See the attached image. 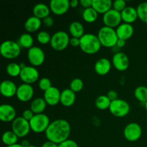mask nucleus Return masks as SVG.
<instances>
[{"mask_svg":"<svg viewBox=\"0 0 147 147\" xmlns=\"http://www.w3.org/2000/svg\"><path fill=\"white\" fill-rule=\"evenodd\" d=\"M70 132L71 127L67 121L65 119H56L50 123L45 133L47 141L60 144L68 139Z\"/></svg>","mask_w":147,"mask_h":147,"instance_id":"obj_1","label":"nucleus"},{"mask_svg":"<svg viewBox=\"0 0 147 147\" xmlns=\"http://www.w3.org/2000/svg\"><path fill=\"white\" fill-rule=\"evenodd\" d=\"M80 40V49L83 53L88 55L96 54L102 46L98 36L91 33L85 34Z\"/></svg>","mask_w":147,"mask_h":147,"instance_id":"obj_2","label":"nucleus"},{"mask_svg":"<svg viewBox=\"0 0 147 147\" xmlns=\"http://www.w3.org/2000/svg\"><path fill=\"white\" fill-rule=\"evenodd\" d=\"M98 37L102 46L107 48L116 46L119 37L115 29L103 26L98 32Z\"/></svg>","mask_w":147,"mask_h":147,"instance_id":"obj_3","label":"nucleus"},{"mask_svg":"<svg viewBox=\"0 0 147 147\" xmlns=\"http://www.w3.org/2000/svg\"><path fill=\"white\" fill-rule=\"evenodd\" d=\"M21 53V47L17 42L6 40L0 46V53L1 56L8 60H12L18 57Z\"/></svg>","mask_w":147,"mask_h":147,"instance_id":"obj_4","label":"nucleus"},{"mask_svg":"<svg viewBox=\"0 0 147 147\" xmlns=\"http://www.w3.org/2000/svg\"><path fill=\"white\" fill-rule=\"evenodd\" d=\"M50 124V119L47 115L44 113L35 114L31 121H30L31 130L36 134L45 132Z\"/></svg>","mask_w":147,"mask_h":147,"instance_id":"obj_5","label":"nucleus"},{"mask_svg":"<svg viewBox=\"0 0 147 147\" xmlns=\"http://www.w3.org/2000/svg\"><path fill=\"white\" fill-rule=\"evenodd\" d=\"M70 38L68 34L65 31H58L53 34L50 41V46L56 51L65 50L70 44Z\"/></svg>","mask_w":147,"mask_h":147,"instance_id":"obj_6","label":"nucleus"},{"mask_svg":"<svg viewBox=\"0 0 147 147\" xmlns=\"http://www.w3.org/2000/svg\"><path fill=\"white\" fill-rule=\"evenodd\" d=\"M109 111L113 116L118 118H123L127 116L130 112V105L125 100L118 98L111 101Z\"/></svg>","mask_w":147,"mask_h":147,"instance_id":"obj_7","label":"nucleus"},{"mask_svg":"<svg viewBox=\"0 0 147 147\" xmlns=\"http://www.w3.org/2000/svg\"><path fill=\"white\" fill-rule=\"evenodd\" d=\"M11 131L18 136V138L25 137L31 131L30 121L22 116L16 118L11 123Z\"/></svg>","mask_w":147,"mask_h":147,"instance_id":"obj_8","label":"nucleus"},{"mask_svg":"<svg viewBox=\"0 0 147 147\" xmlns=\"http://www.w3.org/2000/svg\"><path fill=\"white\" fill-rule=\"evenodd\" d=\"M27 59L33 67L40 66L44 63L45 55L42 49L37 46H33L27 52Z\"/></svg>","mask_w":147,"mask_h":147,"instance_id":"obj_9","label":"nucleus"},{"mask_svg":"<svg viewBox=\"0 0 147 147\" xmlns=\"http://www.w3.org/2000/svg\"><path fill=\"white\" fill-rule=\"evenodd\" d=\"M142 134V129L137 123H130L125 126L123 136L127 141L134 142L139 140Z\"/></svg>","mask_w":147,"mask_h":147,"instance_id":"obj_10","label":"nucleus"},{"mask_svg":"<svg viewBox=\"0 0 147 147\" xmlns=\"http://www.w3.org/2000/svg\"><path fill=\"white\" fill-rule=\"evenodd\" d=\"M122 18L121 12L111 9L109 11L103 14V22L105 26L114 29L121 24Z\"/></svg>","mask_w":147,"mask_h":147,"instance_id":"obj_11","label":"nucleus"},{"mask_svg":"<svg viewBox=\"0 0 147 147\" xmlns=\"http://www.w3.org/2000/svg\"><path fill=\"white\" fill-rule=\"evenodd\" d=\"M20 78L23 83L32 84L39 79V72L35 67L33 66H26L22 69L20 75Z\"/></svg>","mask_w":147,"mask_h":147,"instance_id":"obj_12","label":"nucleus"},{"mask_svg":"<svg viewBox=\"0 0 147 147\" xmlns=\"http://www.w3.org/2000/svg\"><path fill=\"white\" fill-rule=\"evenodd\" d=\"M112 65L118 71L123 72L129 68V59L125 53L118 52L112 57Z\"/></svg>","mask_w":147,"mask_h":147,"instance_id":"obj_13","label":"nucleus"},{"mask_svg":"<svg viewBox=\"0 0 147 147\" xmlns=\"http://www.w3.org/2000/svg\"><path fill=\"white\" fill-rule=\"evenodd\" d=\"M50 11L55 15L65 14L70 7L68 0H51L50 1Z\"/></svg>","mask_w":147,"mask_h":147,"instance_id":"obj_14","label":"nucleus"},{"mask_svg":"<svg viewBox=\"0 0 147 147\" xmlns=\"http://www.w3.org/2000/svg\"><path fill=\"white\" fill-rule=\"evenodd\" d=\"M34 96V89L30 84L22 83L18 86L16 96L22 102H27L31 100Z\"/></svg>","mask_w":147,"mask_h":147,"instance_id":"obj_15","label":"nucleus"},{"mask_svg":"<svg viewBox=\"0 0 147 147\" xmlns=\"http://www.w3.org/2000/svg\"><path fill=\"white\" fill-rule=\"evenodd\" d=\"M61 92L57 88L52 86L50 88L44 92L43 98L45 99L47 105L50 106H55L60 102Z\"/></svg>","mask_w":147,"mask_h":147,"instance_id":"obj_16","label":"nucleus"},{"mask_svg":"<svg viewBox=\"0 0 147 147\" xmlns=\"http://www.w3.org/2000/svg\"><path fill=\"white\" fill-rule=\"evenodd\" d=\"M16 119V110L9 104H2L0 106V120L4 123L14 121Z\"/></svg>","mask_w":147,"mask_h":147,"instance_id":"obj_17","label":"nucleus"},{"mask_svg":"<svg viewBox=\"0 0 147 147\" xmlns=\"http://www.w3.org/2000/svg\"><path fill=\"white\" fill-rule=\"evenodd\" d=\"M17 86L11 80H5L0 85V92L1 95L6 98H11L17 94Z\"/></svg>","mask_w":147,"mask_h":147,"instance_id":"obj_18","label":"nucleus"},{"mask_svg":"<svg viewBox=\"0 0 147 147\" xmlns=\"http://www.w3.org/2000/svg\"><path fill=\"white\" fill-rule=\"evenodd\" d=\"M112 63L106 57L99 59L96 61L94 65L95 72L99 76H106L110 72L111 69Z\"/></svg>","mask_w":147,"mask_h":147,"instance_id":"obj_19","label":"nucleus"},{"mask_svg":"<svg viewBox=\"0 0 147 147\" xmlns=\"http://www.w3.org/2000/svg\"><path fill=\"white\" fill-rule=\"evenodd\" d=\"M119 39L127 40L134 34V27L132 24L127 23H121L116 30Z\"/></svg>","mask_w":147,"mask_h":147,"instance_id":"obj_20","label":"nucleus"},{"mask_svg":"<svg viewBox=\"0 0 147 147\" xmlns=\"http://www.w3.org/2000/svg\"><path fill=\"white\" fill-rule=\"evenodd\" d=\"M76 93H74L70 88H66L61 92L60 103L65 107H70V106H72L76 102Z\"/></svg>","mask_w":147,"mask_h":147,"instance_id":"obj_21","label":"nucleus"},{"mask_svg":"<svg viewBox=\"0 0 147 147\" xmlns=\"http://www.w3.org/2000/svg\"><path fill=\"white\" fill-rule=\"evenodd\" d=\"M113 1L111 0H93L92 7L98 14H106L112 9Z\"/></svg>","mask_w":147,"mask_h":147,"instance_id":"obj_22","label":"nucleus"},{"mask_svg":"<svg viewBox=\"0 0 147 147\" xmlns=\"http://www.w3.org/2000/svg\"><path fill=\"white\" fill-rule=\"evenodd\" d=\"M121 14L122 21L124 22V23L131 24L134 22L138 19V14L136 9L132 7H126L123 11L121 12Z\"/></svg>","mask_w":147,"mask_h":147,"instance_id":"obj_23","label":"nucleus"},{"mask_svg":"<svg viewBox=\"0 0 147 147\" xmlns=\"http://www.w3.org/2000/svg\"><path fill=\"white\" fill-rule=\"evenodd\" d=\"M42 24V21L40 19L32 16L30 17L24 22V27L26 31L28 33H32L37 32L40 28Z\"/></svg>","mask_w":147,"mask_h":147,"instance_id":"obj_24","label":"nucleus"},{"mask_svg":"<svg viewBox=\"0 0 147 147\" xmlns=\"http://www.w3.org/2000/svg\"><path fill=\"white\" fill-rule=\"evenodd\" d=\"M32 12L34 17L40 19V20H44L47 17H48L50 12V7L46 5L43 3H39L35 4L33 7Z\"/></svg>","mask_w":147,"mask_h":147,"instance_id":"obj_25","label":"nucleus"},{"mask_svg":"<svg viewBox=\"0 0 147 147\" xmlns=\"http://www.w3.org/2000/svg\"><path fill=\"white\" fill-rule=\"evenodd\" d=\"M69 32L72 35V37L80 39L85 34L84 27L80 22L74 21L70 23L69 26Z\"/></svg>","mask_w":147,"mask_h":147,"instance_id":"obj_26","label":"nucleus"},{"mask_svg":"<svg viewBox=\"0 0 147 147\" xmlns=\"http://www.w3.org/2000/svg\"><path fill=\"white\" fill-rule=\"evenodd\" d=\"M47 103L43 98H36L30 104V109L34 114H40L45 110Z\"/></svg>","mask_w":147,"mask_h":147,"instance_id":"obj_27","label":"nucleus"},{"mask_svg":"<svg viewBox=\"0 0 147 147\" xmlns=\"http://www.w3.org/2000/svg\"><path fill=\"white\" fill-rule=\"evenodd\" d=\"M17 43L21 47V48H26L29 50L33 47L34 40L32 36L30 33H23L19 37Z\"/></svg>","mask_w":147,"mask_h":147,"instance_id":"obj_28","label":"nucleus"},{"mask_svg":"<svg viewBox=\"0 0 147 147\" xmlns=\"http://www.w3.org/2000/svg\"><path fill=\"white\" fill-rule=\"evenodd\" d=\"M111 103V100L107 96H105V95L99 96L96 99V101H95L96 107L98 109L101 111L109 109V107H110Z\"/></svg>","mask_w":147,"mask_h":147,"instance_id":"obj_29","label":"nucleus"},{"mask_svg":"<svg viewBox=\"0 0 147 147\" xmlns=\"http://www.w3.org/2000/svg\"><path fill=\"white\" fill-rule=\"evenodd\" d=\"M98 13L93 7L85 9L82 14L84 21L88 23H93L96 22L98 19Z\"/></svg>","mask_w":147,"mask_h":147,"instance_id":"obj_30","label":"nucleus"},{"mask_svg":"<svg viewBox=\"0 0 147 147\" xmlns=\"http://www.w3.org/2000/svg\"><path fill=\"white\" fill-rule=\"evenodd\" d=\"M2 142L7 146L17 144L18 136L12 131H7L2 135Z\"/></svg>","mask_w":147,"mask_h":147,"instance_id":"obj_31","label":"nucleus"},{"mask_svg":"<svg viewBox=\"0 0 147 147\" xmlns=\"http://www.w3.org/2000/svg\"><path fill=\"white\" fill-rule=\"evenodd\" d=\"M134 96L136 100L141 103H146L147 101V87L144 86H138L134 90Z\"/></svg>","mask_w":147,"mask_h":147,"instance_id":"obj_32","label":"nucleus"},{"mask_svg":"<svg viewBox=\"0 0 147 147\" xmlns=\"http://www.w3.org/2000/svg\"><path fill=\"white\" fill-rule=\"evenodd\" d=\"M21 70L22 68L20 67V64H17L16 63H9V65H7V67H6V71H7V74L13 78L20 76Z\"/></svg>","mask_w":147,"mask_h":147,"instance_id":"obj_33","label":"nucleus"},{"mask_svg":"<svg viewBox=\"0 0 147 147\" xmlns=\"http://www.w3.org/2000/svg\"><path fill=\"white\" fill-rule=\"evenodd\" d=\"M138 18L143 22L147 23V2H142L136 7Z\"/></svg>","mask_w":147,"mask_h":147,"instance_id":"obj_34","label":"nucleus"},{"mask_svg":"<svg viewBox=\"0 0 147 147\" xmlns=\"http://www.w3.org/2000/svg\"><path fill=\"white\" fill-rule=\"evenodd\" d=\"M84 83L80 78H74L72 80L70 84V89L73 90L74 93H78L83 90Z\"/></svg>","mask_w":147,"mask_h":147,"instance_id":"obj_35","label":"nucleus"},{"mask_svg":"<svg viewBox=\"0 0 147 147\" xmlns=\"http://www.w3.org/2000/svg\"><path fill=\"white\" fill-rule=\"evenodd\" d=\"M52 36L46 31H41L37 34V40L42 45H46L50 43Z\"/></svg>","mask_w":147,"mask_h":147,"instance_id":"obj_36","label":"nucleus"},{"mask_svg":"<svg viewBox=\"0 0 147 147\" xmlns=\"http://www.w3.org/2000/svg\"><path fill=\"white\" fill-rule=\"evenodd\" d=\"M38 86L40 90H43L45 92L52 87L51 80L47 78H42L39 80Z\"/></svg>","mask_w":147,"mask_h":147,"instance_id":"obj_37","label":"nucleus"},{"mask_svg":"<svg viewBox=\"0 0 147 147\" xmlns=\"http://www.w3.org/2000/svg\"><path fill=\"white\" fill-rule=\"evenodd\" d=\"M112 7L113 9L116 10L119 12H121L126 7V2L124 0H116V1H113Z\"/></svg>","mask_w":147,"mask_h":147,"instance_id":"obj_38","label":"nucleus"},{"mask_svg":"<svg viewBox=\"0 0 147 147\" xmlns=\"http://www.w3.org/2000/svg\"><path fill=\"white\" fill-rule=\"evenodd\" d=\"M58 147H78V145L73 139H67L58 144Z\"/></svg>","mask_w":147,"mask_h":147,"instance_id":"obj_39","label":"nucleus"},{"mask_svg":"<svg viewBox=\"0 0 147 147\" xmlns=\"http://www.w3.org/2000/svg\"><path fill=\"white\" fill-rule=\"evenodd\" d=\"M34 115L35 114L32 111L31 109H26V110H24V111L22 112V117H23L24 119H26L27 121H31V119L34 117Z\"/></svg>","mask_w":147,"mask_h":147,"instance_id":"obj_40","label":"nucleus"},{"mask_svg":"<svg viewBox=\"0 0 147 147\" xmlns=\"http://www.w3.org/2000/svg\"><path fill=\"white\" fill-rule=\"evenodd\" d=\"M106 96L109 97V98L110 99L111 101H113V100L118 99V97H119V95H118L117 92L114 90H111L108 92L107 95Z\"/></svg>","mask_w":147,"mask_h":147,"instance_id":"obj_41","label":"nucleus"},{"mask_svg":"<svg viewBox=\"0 0 147 147\" xmlns=\"http://www.w3.org/2000/svg\"><path fill=\"white\" fill-rule=\"evenodd\" d=\"M53 23H54V20L50 16H48V17H47L43 20V24L47 27H52L53 25Z\"/></svg>","mask_w":147,"mask_h":147,"instance_id":"obj_42","label":"nucleus"},{"mask_svg":"<svg viewBox=\"0 0 147 147\" xmlns=\"http://www.w3.org/2000/svg\"><path fill=\"white\" fill-rule=\"evenodd\" d=\"M92 3H93V0H80V5L85 9L92 7Z\"/></svg>","mask_w":147,"mask_h":147,"instance_id":"obj_43","label":"nucleus"},{"mask_svg":"<svg viewBox=\"0 0 147 147\" xmlns=\"http://www.w3.org/2000/svg\"><path fill=\"white\" fill-rule=\"evenodd\" d=\"M80 38H76V37H71L70 38V45L73 47H80Z\"/></svg>","mask_w":147,"mask_h":147,"instance_id":"obj_44","label":"nucleus"},{"mask_svg":"<svg viewBox=\"0 0 147 147\" xmlns=\"http://www.w3.org/2000/svg\"><path fill=\"white\" fill-rule=\"evenodd\" d=\"M41 147H58V144L50 142V141H47L45 143H43Z\"/></svg>","mask_w":147,"mask_h":147,"instance_id":"obj_45","label":"nucleus"},{"mask_svg":"<svg viewBox=\"0 0 147 147\" xmlns=\"http://www.w3.org/2000/svg\"><path fill=\"white\" fill-rule=\"evenodd\" d=\"M125 45H126V40H121V39H119L117 43H116V46H117L118 47H119V48L123 47L125 46Z\"/></svg>","mask_w":147,"mask_h":147,"instance_id":"obj_46","label":"nucleus"},{"mask_svg":"<svg viewBox=\"0 0 147 147\" xmlns=\"http://www.w3.org/2000/svg\"><path fill=\"white\" fill-rule=\"evenodd\" d=\"M79 4H80V1H78V0H72L70 1V7H72V8H76L78 6Z\"/></svg>","mask_w":147,"mask_h":147,"instance_id":"obj_47","label":"nucleus"},{"mask_svg":"<svg viewBox=\"0 0 147 147\" xmlns=\"http://www.w3.org/2000/svg\"><path fill=\"white\" fill-rule=\"evenodd\" d=\"M21 145L23 147H28L30 146V142H29L28 140H23L22 142H21Z\"/></svg>","mask_w":147,"mask_h":147,"instance_id":"obj_48","label":"nucleus"},{"mask_svg":"<svg viewBox=\"0 0 147 147\" xmlns=\"http://www.w3.org/2000/svg\"><path fill=\"white\" fill-rule=\"evenodd\" d=\"M7 147H23V146H22L21 144H16L11 145V146H7Z\"/></svg>","mask_w":147,"mask_h":147,"instance_id":"obj_49","label":"nucleus"},{"mask_svg":"<svg viewBox=\"0 0 147 147\" xmlns=\"http://www.w3.org/2000/svg\"><path fill=\"white\" fill-rule=\"evenodd\" d=\"M20 67H21L22 69L24 68V67H25L26 66H27V65H25V64H24V63H20Z\"/></svg>","mask_w":147,"mask_h":147,"instance_id":"obj_50","label":"nucleus"},{"mask_svg":"<svg viewBox=\"0 0 147 147\" xmlns=\"http://www.w3.org/2000/svg\"><path fill=\"white\" fill-rule=\"evenodd\" d=\"M144 106H145V109H146V111H147V101L144 103Z\"/></svg>","mask_w":147,"mask_h":147,"instance_id":"obj_51","label":"nucleus"},{"mask_svg":"<svg viewBox=\"0 0 147 147\" xmlns=\"http://www.w3.org/2000/svg\"><path fill=\"white\" fill-rule=\"evenodd\" d=\"M28 147H37L36 146H34V145H30V146H28Z\"/></svg>","mask_w":147,"mask_h":147,"instance_id":"obj_52","label":"nucleus"}]
</instances>
